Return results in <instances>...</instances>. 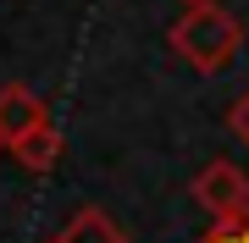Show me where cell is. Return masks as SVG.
I'll use <instances>...</instances> for the list:
<instances>
[{
    "instance_id": "obj_1",
    "label": "cell",
    "mask_w": 249,
    "mask_h": 243,
    "mask_svg": "<svg viewBox=\"0 0 249 243\" xmlns=\"http://www.w3.org/2000/svg\"><path fill=\"white\" fill-rule=\"evenodd\" d=\"M166 39H172V50H178L194 72L216 78L232 55L244 50V22L232 17L222 0H194V6L178 11V22L166 28Z\"/></svg>"
},
{
    "instance_id": "obj_2",
    "label": "cell",
    "mask_w": 249,
    "mask_h": 243,
    "mask_svg": "<svg viewBox=\"0 0 249 243\" xmlns=\"http://www.w3.org/2000/svg\"><path fill=\"white\" fill-rule=\"evenodd\" d=\"M188 194H194V205L205 210V216H232V210L249 205V171L232 166V161H211L194 171V182H188Z\"/></svg>"
},
{
    "instance_id": "obj_3",
    "label": "cell",
    "mask_w": 249,
    "mask_h": 243,
    "mask_svg": "<svg viewBox=\"0 0 249 243\" xmlns=\"http://www.w3.org/2000/svg\"><path fill=\"white\" fill-rule=\"evenodd\" d=\"M39 122H50L45 99L28 89V83H6V89H0V133L17 144V138H22V133H34Z\"/></svg>"
},
{
    "instance_id": "obj_4",
    "label": "cell",
    "mask_w": 249,
    "mask_h": 243,
    "mask_svg": "<svg viewBox=\"0 0 249 243\" xmlns=\"http://www.w3.org/2000/svg\"><path fill=\"white\" fill-rule=\"evenodd\" d=\"M61 149H67V138H61V127H55V122H39L34 133H22L17 144H11V155H17V166H22V171H34V177H45V171H55V161H61Z\"/></svg>"
},
{
    "instance_id": "obj_5",
    "label": "cell",
    "mask_w": 249,
    "mask_h": 243,
    "mask_svg": "<svg viewBox=\"0 0 249 243\" xmlns=\"http://www.w3.org/2000/svg\"><path fill=\"white\" fill-rule=\"evenodd\" d=\"M55 243H127V232L111 221V210H94V205H83L78 216H72L61 232H55Z\"/></svg>"
},
{
    "instance_id": "obj_6",
    "label": "cell",
    "mask_w": 249,
    "mask_h": 243,
    "mask_svg": "<svg viewBox=\"0 0 249 243\" xmlns=\"http://www.w3.org/2000/svg\"><path fill=\"white\" fill-rule=\"evenodd\" d=\"M199 243H249V205L232 210V216H216L211 227H205Z\"/></svg>"
},
{
    "instance_id": "obj_7",
    "label": "cell",
    "mask_w": 249,
    "mask_h": 243,
    "mask_svg": "<svg viewBox=\"0 0 249 243\" xmlns=\"http://www.w3.org/2000/svg\"><path fill=\"white\" fill-rule=\"evenodd\" d=\"M227 127L244 138V144H249V89H244L238 99H232V111H227Z\"/></svg>"
},
{
    "instance_id": "obj_8",
    "label": "cell",
    "mask_w": 249,
    "mask_h": 243,
    "mask_svg": "<svg viewBox=\"0 0 249 243\" xmlns=\"http://www.w3.org/2000/svg\"><path fill=\"white\" fill-rule=\"evenodd\" d=\"M0 149H11V138H6V133H0Z\"/></svg>"
},
{
    "instance_id": "obj_9",
    "label": "cell",
    "mask_w": 249,
    "mask_h": 243,
    "mask_svg": "<svg viewBox=\"0 0 249 243\" xmlns=\"http://www.w3.org/2000/svg\"><path fill=\"white\" fill-rule=\"evenodd\" d=\"M183 6H194V0H183Z\"/></svg>"
}]
</instances>
